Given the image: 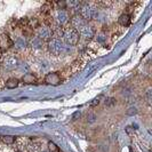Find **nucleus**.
<instances>
[{
	"instance_id": "f257e3e1",
	"label": "nucleus",
	"mask_w": 152,
	"mask_h": 152,
	"mask_svg": "<svg viewBox=\"0 0 152 152\" xmlns=\"http://www.w3.org/2000/svg\"><path fill=\"white\" fill-rule=\"evenodd\" d=\"M48 50L55 56H61L68 53L69 48L60 38H52L48 42Z\"/></svg>"
},
{
	"instance_id": "f03ea898",
	"label": "nucleus",
	"mask_w": 152,
	"mask_h": 152,
	"mask_svg": "<svg viewBox=\"0 0 152 152\" xmlns=\"http://www.w3.org/2000/svg\"><path fill=\"white\" fill-rule=\"evenodd\" d=\"M97 15H99V10L93 5L84 4L83 7L80 8V16L84 18L85 21H91V20L96 18Z\"/></svg>"
},
{
	"instance_id": "7ed1b4c3",
	"label": "nucleus",
	"mask_w": 152,
	"mask_h": 152,
	"mask_svg": "<svg viewBox=\"0 0 152 152\" xmlns=\"http://www.w3.org/2000/svg\"><path fill=\"white\" fill-rule=\"evenodd\" d=\"M63 42L66 46H76L79 42V33L78 31L75 29H66V30L63 32Z\"/></svg>"
},
{
	"instance_id": "20e7f679",
	"label": "nucleus",
	"mask_w": 152,
	"mask_h": 152,
	"mask_svg": "<svg viewBox=\"0 0 152 152\" xmlns=\"http://www.w3.org/2000/svg\"><path fill=\"white\" fill-rule=\"evenodd\" d=\"M54 21L55 23L58 25V26H63L65 24H68V22L70 21V16L66 10H63V9H58L55 12V15H54Z\"/></svg>"
},
{
	"instance_id": "39448f33",
	"label": "nucleus",
	"mask_w": 152,
	"mask_h": 152,
	"mask_svg": "<svg viewBox=\"0 0 152 152\" xmlns=\"http://www.w3.org/2000/svg\"><path fill=\"white\" fill-rule=\"evenodd\" d=\"M78 33H79V37H83L86 40H91L95 36V31L93 29V26L89 25V24H87V23L85 24L83 28H80L78 30Z\"/></svg>"
},
{
	"instance_id": "423d86ee",
	"label": "nucleus",
	"mask_w": 152,
	"mask_h": 152,
	"mask_svg": "<svg viewBox=\"0 0 152 152\" xmlns=\"http://www.w3.org/2000/svg\"><path fill=\"white\" fill-rule=\"evenodd\" d=\"M54 36L52 28H49L48 25H44V26H39L38 29V38H40L42 41L44 40H50L52 37Z\"/></svg>"
},
{
	"instance_id": "0eeeda50",
	"label": "nucleus",
	"mask_w": 152,
	"mask_h": 152,
	"mask_svg": "<svg viewBox=\"0 0 152 152\" xmlns=\"http://www.w3.org/2000/svg\"><path fill=\"white\" fill-rule=\"evenodd\" d=\"M17 64H18V61L14 55H8L2 61V66L6 70H13L17 66Z\"/></svg>"
},
{
	"instance_id": "6e6552de",
	"label": "nucleus",
	"mask_w": 152,
	"mask_h": 152,
	"mask_svg": "<svg viewBox=\"0 0 152 152\" xmlns=\"http://www.w3.org/2000/svg\"><path fill=\"white\" fill-rule=\"evenodd\" d=\"M62 81L61 77L57 72H50L47 73V76L45 77V83H47L48 85H53V86H57L60 85Z\"/></svg>"
},
{
	"instance_id": "1a4fd4ad",
	"label": "nucleus",
	"mask_w": 152,
	"mask_h": 152,
	"mask_svg": "<svg viewBox=\"0 0 152 152\" xmlns=\"http://www.w3.org/2000/svg\"><path fill=\"white\" fill-rule=\"evenodd\" d=\"M85 24H86V21L80 16V14H75L71 18V25H72V29L75 30H79L80 28H83Z\"/></svg>"
},
{
	"instance_id": "9d476101",
	"label": "nucleus",
	"mask_w": 152,
	"mask_h": 152,
	"mask_svg": "<svg viewBox=\"0 0 152 152\" xmlns=\"http://www.w3.org/2000/svg\"><path fill=\"white\" fill-rule=\"evenodd\" d=\"M30 46H31V48H33V49H37V50H38V49H41V48H42V46H44V41H42L40 38H38V37H33L30 41Z\"/></svg>"
},
{
	"instance_id": "9b49d317",
	"label": "nucleus",
	"mask_w": 152,
	"mask_h": 152,
	"mask_svg": "<svg viewBox=\"0 0 152 152\" xmlns=\"http://www.w3.org/2000/svg\"><path fill=\"white\" fill-rule=\"evenodd\" d=\"M118 22L120 25L122 26H128L130 23V16L127 14V13H125V14H121V15L119 16V20H118Z\"/></svg>"
},
{
	"instance_id": "f8f14e48",
	"label": "nucleus",
	"mask_w": 152,
	"mask_h": 152,
	"mask_svg": "<svg viewBox=\"0 0 152 152\" xmlns=\"http://www.w3.org/2000/svg\"><path fill=\"white\" fill-rule=\"evenodd\" d=\"M23 83L24 84H33V83H36V77L33 76L32 73H26V75H24L22 78Z\"/></svg>"
},
{
	"instance_id": "ddd939ff",
	"label": "nucleus",
	"mask_w": 152,
	"mask_h": 152,
	"mask_svg": "<svg viewBox=\"0 0 152 152\" xmlns=\"http://www.w3.org/2000/svg\"><path fill=\"white\" fill-rule=\"evenodd\" d=\"M18 86V80L16 78H9L7 81H6V87L9 89H14Z\"/></svg>"
},
{
	"instance_id": "4468645a",
	"label": "nucleus",
	"mask_w": 152,
	"mask_h": 152,
	"mask_svg": "<svg viewBox=\"0 0 152 152\" xmlns=\"http://www.w3.org/2000/svg\"><path fill=\"white\" fill-rule=\"evenodd\" d=\"M26 149L29 150V152H41L40 145L37 144V143H28Z\"/></svg>"
},
{
	"instance_id": "2eb2a0df",
	"label": "nucleus",
	"mask_w": 152,
	"mask_h": 152,
	"mask_svg": "<svg viewBox=\"0 0 152 152\" xmlns=\"http://www.w3.org/2000/svg\"><path fill=\"white\" fill-rule=\"evenodd\" d=\"M1 141L5 143V144H13L16 141L15 136H1Z\"/></svg>"
},
{
	"instance_id": "dca6fc26",
	"label": "nucleus",
	"mask_w": 152,
	"mask_h": 152,
	"mask_svg": "<svg viewBox=\"0 0 152 152\" xmlns=\"http://www.w3.org/2000/svg\"><path fill=\"white\" fill-rule=\"evenodd\" d=\"M15 46H17L18 48H25L26 42L24 41V39L23 38H20V39H17V41L15 42Z\"/></svg>"
},
{
	"instance_id": "f3484780",
	"label": "nucleus",
	"mask_w": 152,
	"mask_h": 152,
	"mask_svg": "<svg viewBox=\"0 0 152 152\" xmlns=\"http://www.w3.org/2000/svg\"><path fill=\"white\" fill-rule=\"evenodd\" d=\"M48 150L49 152H57L58 151V148H57V145L53 143V142H49L48 143Z\"/></svg>"
},
{
	"instance_id": "a211bd4d",
	"label": "nucleus",
	"mask_w": 152,
	"mask_h": 152,
	"mask_svg": "<svg viewBox=\"0 0 152 152\" xmlns=\"http://www.w3.org/2000/svg\"><path fill=\"white\" fill-rule=\"evenodd\" d=\"M40 9H41V10H40L41 13H44V14H48V13L50 12L52 7H50V6H49V5L47 4V5H45V6H42V7L40 8Z\"/></svg>"
},
{
	"instance_id": "6ab92c4d",
	"label": "nucleus",
	"mask_w": 152,
	"mask_h": 152,
	"mask_svg": "<svg viewBox=\"0 0 152 152\" xmlns=\"http://www.w3.org/2000/svg\"><path fill=\"white\" fill-rule=\"evenodd\" d=\"M136 113H137L136 107H130L129 110L127 111V114H128V115H134V114H136Z\"/></svg>"
},
{
	"instance_id": "aec40b11",
	"label": "nucleus",
	"mask_w": 152,
	"mask_h": 152,
	"mask_svg": "<svg viewBox=\"0 0 152 152\" xmlns=\"http://www.w3.org/2000/svg\"><path fill=\"white\" fill-rule=\"evenodd\" d=\"M95 118H96V117H95L94 114H89V115H87V120H88L89 122H94V121H95Z\"/></svg>"
},
{
	"instance_id": "412c9836",
	"label": "nucleus",
	"mask_w": 152,
	"mask_h": 152,
	"mask_svg": "<svg viewBox=\"0 0 152 152\" xmlns=\"http://www.w3.org/2000/svg\"><path fill=\"white\" fill-rule=\"evenodd\" d=\"M146 96H148V102L150 103V99H151V91H150V89H149L148 93H146Z\"/></svg>"
},
{
	"instance_id": "4be33fe9",
	"label": "nucleus",
	"mask_w": 152,
	"mask_h": 152,
	"mask_svg": "<svg viewBox=\"0 0 152 152\" xmlns=\"http://www.w3.org/2000/svg\"><path fill=\"white\" fill-rule=\"evenodd\" d=\"M112 103H114V101H113V99H107V102H105V104H112Z\"/></svg>"
},
{
	"instance_id": "5701e85b",
	"label": "nucleus",
	"mask_w": 152,
	"mask_h": 152,
	"mask_svg": "<svg viewBox=\"0 0 152 152\" xmlns=\"http://www.w3.org/2000/svg\"><path fill=\"white\" fill-rule=\"evenodd\" d=\"M41 152H49V151H41Z\"/></svg>"
}]
</instances>
